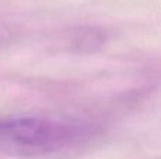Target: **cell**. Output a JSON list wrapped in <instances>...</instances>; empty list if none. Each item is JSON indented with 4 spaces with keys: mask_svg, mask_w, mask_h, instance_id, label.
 <instances>
[{
    "mask_svg": "<svg viewBox=\"0 0 161 159\" xmlns=\"http://www.w3.org/2000/svg\"><path fill=\"white\" fill-rule=\"evenodd\" d=\"M10 38H11V28L7 24L0 21V48L4 44H7Z\"/></svg>",
    "mask_w": 161,
    "mask_h": 159,
    "instance_id": "obj_2",
    "label": "cell"
},
{
    "mask_svg": "<svg viewBox=\"0 0 161 159\" xmlns=\"http://www.w3.org/2000/svg\"><path fill=\"white\" fill-rule=\"evenodd\" d=\"M88 134L82 126L48 118L0 120V154L17 158L45 156L78 145Z\"/></svg>",
    "mask_w": 161,
    "mask_h": 159,
    "instance_id": "obj_1",
    "label": "cell"
}]
</instances>
